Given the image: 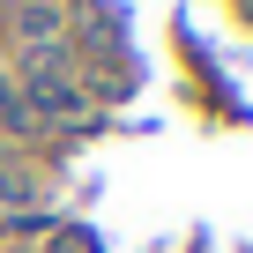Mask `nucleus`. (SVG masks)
<instances>
[{
	"instance_id": "4",
	"label": "nucleus",
	"mask_w": 253,
	"mask_h": 253,
	"mask_svg": "<svg viewBox=\"0 0 253 253\" xmlns=\"http://www.w3.org/2000/svg\"><path fill=\"white\" fill-rule=\"evenodd\" d=\"M45 8H60V0H45Z\"/></svg>"
},
{
	"instance_id": "1",
	"label": "nucleus",
	"mask_w": 253,
	"mask_h": 253,
	"mask_svg": "<svg viewBox=\"0 0 253 253\" xmlns=\"http://www.w3.org/2000/svg\"><path fill=\"white\" fill-rule=\"evenodd\" d=\"M23 112H30V119H82V89H75L60 45L23 60Z\"/></svg>"
},
{
	"instance_id": "3",
	"label": "nucleus",
	"mask_w": 253,
	"mask_h": 253,
	"mask_svg": "<svg viewBox=\"0 0 253 253\" xmlns=\"http://www.w3.org/2000/svg\"><path fill=\"white\" fill-rule=\"evenodd\" d=\"M30 194V179H15V171H0V201H23Z\"/></svg>"
},
{
	"instance_id": "2",
	"label": "nucleus",
	"mask_w": 253,
	"mask_h": 253,
	"mask_svg": "<svg viewBox=\"0 0 253 253\" xmlns=\"http://www.w3.org/2000/svg\"><path fill=\"white\" fill-rule=\"evenodd\" d=\"M15 38H23L30 52H52V45H60V8H45V0H23V8H15Z\"/></svg>"
}]
</instances>
